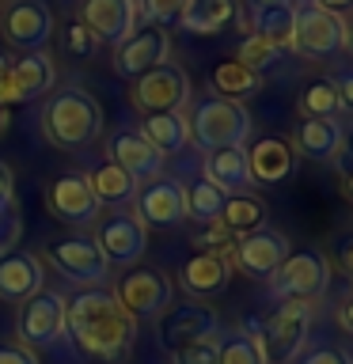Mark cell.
<instances>
[{"instance_id": "1", "label": "cell", "mask_w": 353, "mask_h": 364, "mask_svg": "<svg viewBox=\"0 0 353 364\" xmlns=\"http://www.w3.org/2000/svg\"><path fill=\"white\" fill-rule=\"evenodd\" d=\"M65 334L76 341L80 353L114 364L133 349L137 318L122 311L114 292H107L102 284H91V289H80L65 300Z\"/></svg>"}, {"instance_id": "2", "label": "cell", "mask_w": 353, "mask_h": 364, "mask_svg": "<svg viewBox=\"0 0 353 364\" xmlns=\"http://www.w3.org/2000/svg\"><path fill=\"white\" fill-rule=\"evenodd\" d=\"M42 133L46 141L57 148H88L99 141L102 133V107L95 95H88L84 87H65L53 91L42 107Z\"/></svg>"}, {"instance_id": "3", "label": "cell", "mask_w": 353, "mask_h": 364, "mask_svg": "<svg viewBox=\"0 0 353 364\" xmlns=\"http://www.w3.org/2000/svg\"><path fill=\"white\" fill-rule=\"evenodd\" d=\"M243 330L258 338L266 360H296L307 346V334H312V304H300V300H281L273 304L266 315L251 318L243 323Z\"/></svg>"}, {"instance_id": "4", "label": "cell", "mask_w": 353, "mask_h": 364, "mask_svg": "<svg viewBox=\"0 0 353 364\" xmlns=\"http://www.w3.org/2000/svg\"><path fill=\"white\" fill-rule=\"evenodd\" d=\"M190 141L194 148L201 152H216V148H232V144H243L251 136V114L243 102H232V99H221V95H205L194 102L190 110Z\"/></svg>"}, {"instance_id": "5", "label": "cell", "mask_w": 353, "mask_h": 364, "mask_svg": "<svg viewBox=\"0 0 353 364\" xmlns=\"http://www.w3.org/2000/svg\"><path fill=\"white\" fill-rule=\"evenodd\" d=\"M270 292L278 300H300L315 304L330 289V262L323 250H296L270 273Z\"/></svg>"}, {"instance_id": "6", "label": "cell", "mask_w": 353, "mask_h": 364, "mask_svg": "<svg viewBox=\"0 0 353 364\" xmlns=\"http://www.w3.org/2000/svg\"><path fill=\"white\" fill-rule=\"evenodd\" d=\"M16 334L19 346L34 349H53L65 338V296L53 289H38L34 296L19 304L16 315Z\"/></svg>"}, {"instance_id": "7", "label": "cell", "mask_w": 353, "mask_h": 364, "mask_svg": "<svg viewBox=\"0 0 353 364\" xmlns=\"http://www.w3.org/2000/svg\"><path fill=\"white\" fill-rule=\"evenodd\" d=\"M342 46H346V23L338 16L315 8L312 0L296 8V27H293L289 50L304 53V57H319V61H330V57L342 53Z\"/></svg>"}, {"instance_id": "8", "label": "cell", "mask_w": 353, "mask_h": 364, "mask_svg": "<svg viewBox=\"0 0 353 364\" xmlns=\"http://www.w3.org/2000/svg\"><path fill=\"white\" fill-rule=\"evenodd\" d=\"M171 296L175 289H171L167 273L159 269H130L114 284V300L130 318H159L171 307Z\"/></svg>"}, {"instance_id": "9", "label": "cell", "mask_w": 353, "mask_h": 364, "mask_svg": "<svg viewBox=\"0 0 353 364\" xmlns=\"http://www.w3.org/2000/svg\"><path fill=\"white\" fill-rule=\"evenodd\" d=\"M95 247L102 250L107 262L133 266V262L144 255V247H148V228L137 220V213H125V209L102 213L99 228H95Z\"/></svg>"}, {"instance_id": "10", "label": "cell", "mask_w": 353, "mask_h": 364, "mask_svg": "<svg viewBox=\"0 0 353 364\" xmlns=\"http://www.w3.org/2000/svg\"><path fill=\"white\" fill-rule=\"evenodd\" d=\"M0 34H4L8 46L16 50H42L53 34V11L42 4V0H11V4L0 11Z\"/></svg>"}, {"instance_id": "11", "label": "cell", "mask_w": 353, "mask_h": 364, "mask_svg": "<svg viewBox=\"0 0 353 364\" xmlns=\"http://www.w3.org/2000/svg\"><path fill=\"white\" fill-rule=\"evenodd\" d=\"M289 255H293L289 235H285L281 228L262 224V228H255V232H247V235H236L232 255L228 258H232L243 273H251V277H270Z\"/></svg>"}, {"instance_id": "12", "label": "cell", "mask_w": 353, "mask_h": 364, "mask_svg": "<svg viewBox=\"0 0 353 364\" xmlns=\"http://www.w3.org/2000/svg\"><path fill=\"white\" fill-rule=\"evenodd\" d=\"M221 330V318H216L213 307H205L198 300H186V304H171L164 315L156 318V334L167 349H179V346H190V341H205V338H216Z\"/></svg>"}, {"instance_id": "13", "label": "cell", "mask_w": 353, "mask_h": 364, "mask_svg": "<svg viewBox=\"0 0 353 364\" xmlns=\"http://www.w3.org/2000/svg\"><path fill=\"white\" fill-rule=\"evenodd\" d=\"M46 258L53 262V269L61 273V277L84 284V289H91V284H102V277H107L110 262L102 258V250L95 247V239H57V243L46 247Z\"/></svg>"}, {"instance_id": "14", "label": "cell", "mask_w": 353, "mask_h": 364, "mask_svg": "<svg viewBox=\"0 0 353 364\" xmlns=\"http://www.w3.org/2000/svg\"><path fill=\"white\" fill-rule=\"evenodd\" d=\"M133 205L144 228H179L186 220V190L179 178H148V186H137Z\"/></svg>"}, {"instance_id": "15", "label": "cell", "mask_w": 353, "mask_h": 364, "mask_svg": "<svg viewBox=\"0 0 353 364\" xmlns=\"http://www.w3.org/2000/svg\"><path fill=\"white\" fill-rule=\"evenodd\" d=\"M46 205L50 213L57 216L61 224H73V228H84L91 220H99L102 205L95 201V193L88 186V175L80 171H65L50 182V193H46Z\"/></svg>"}, {"instance_id": "16", "label": "cell", "mask_w": 353, "mask_h": 364, "mask_svg": "<svg viewBox=\"0 0 353 364\" xmlns=\"http://www.w3.org/2000/svg\"><path fill=\"white\" fill-rule=\"evenodd\" d=\"M137 16H141L137 0H84L80 4V23L95 34L99 46H114V50L137 31Z\"/></svg>"}, {"instance_id": "17", "label": "cell", "mask_w": 353, "mask_h": 364, "mask_svg": "<svg viewBox=\"0 0 353 364\" xmlns=\"http://www.w3.org/2000/svg\"><path fill=\"white\" fill-rule=\"evenodd\" d=\"M186 99H190V80L179 65H159L152 73L137 76V84H133V102L144 114L179 110Z\"/></svg>"}, {"instance_id": "18", "label": "cell", "mask_w": 353, "mask_h": 364, "mask_svg": "<svg viewBox=\"0 0 353 364\" xmlns=\"http://www.w3.org/2000/svg\"><path fill=\"white\" fill-rule=\"evenodd\" d=\"M167 53H171V38H167L164 27L137 31L114 50V73L125 76V80H137V76L152 73L159 65H167Z\"/></svg>"}, {"instance_id": "19", "label": "cell", "mask_w": 353, "mask_h": 364, "mask_svg": "<svg viewBox=\"0 0 353 364\" xmlns=\"http://www.w3.org/2000/svg\"><path fill=\"white\" fill-rule=\"evenodd\" d=\"M53 84H57V68H53L50 57H46L42 50L23 53L19 61H11L4 107H16V102H34V99H42Z\"/></svg>"}, {"instance_id": "20", "label": "cell", "mask_w": 353, "mask_h": 364, "mask_svg": "<svg viewBox=\"0 0 353 364\" xmlns=\"http://www.w3.org/2000/svg\"><path fill=\"white\" fill-rule=\"evenodd\" d=\"M232 281V258L213 255V250H198L182 262V289L190 300H213L221 296Z\"/></svg>"}, {"instance_id": "21", "label": "cell", "mask_w": 353, "mask_h": 364, "mask_svg": "<svg viewBox=\"0 0 353 364\" xmlns=\"http://www.w3.org/2000/svg\"><path fill=\"white\" fill-rule=\"evenodd\" d=\"M247 167H251V182H255V186H273V182L293 175L296 152H293V144L285 141V136L266 133V136H258V141H251Z\"/></svg>"}, {"instance_id": "22", "label": "cell", "mask_w": 353, "mask_h": 364, "mask_svg": "<svg viewBox=\"0 0 353 364\" xmlns=\"http://www.w3.org/2000/svg\"><path fill=\"white\" fill-rule=\"evenodd\" d=\"M107 152H110V159L130 178H137V182L159 178V164H164V156H159L156 148L144 141L141 129H118V133H110Z\"/></svg>"}, {"instance_id": "23", "label": "cell", "mask_w": 353, "mask_h": 364, "mask_svg": "<svg viewBox=\"0 0 353 364\" xmlns=\"http://www.w3.org/2000/svg\"><path fill=\"white\" fill-rule=\"evenodd\" d=\"M42 284V262L31 250H4L0 255V300L8 304H23L27 296H34Z\"/></svg>"}, {"instance_id": "24", "label": "cell", "mask_w": 353, "mask_h": 364, "mask_svg": "<svg viewBox=\"0 0 353 364\" xmlns=\"http://www.w3.org/2000/svg\"><path fill=\"white\" fill-rule=\"evenodd\" d=\"M205 182H213L221 193H247V186H255L247 167V144L205 152Z\"/></svg>"}, {"instance_id": "25", "label": "cell", "mask_w": 353, "mask_h": 364, "mask_svg": "<svg viewBox=\"0 0 353 364\" xmlns=\"http://www.w3.org/2000/svg\"><path fill=\"white\" fill-rule=\"evenodd\" d=\"M239 0H182L179 27L186 34H221L228 23H236Z\"/></svg>"}, {"instance_id": "26", "label": "cell", "mask_w": 353, "mask_h": 364, "mask_svg": "<svg viewBox=\"0 0 353 364\" xmlns=\"http://www.w3.org/2000/svg\"><path fill=\"white\" fill-rule=\"evenodd\" d=\"M293 152L315 159V164H330V159L342 152V125L327 122V118H304L296 125Z\"/></svg>"}, {"instance_id": "27", "label": "cell", "mask_w": 353, "mask_h": 364, "mask_svg": "<svg viewBox=\"0 0 353 364\" xmlns=\"http://www.w3.org/2000/svg\"><path fill=\"white\" fill-rule=\"evenodd\" d=\"M88 186L95 193V201L110 205V209H125L137 198V178L125 175L114 159H102V164H95L88 171Z\"/></svg>"}, {"instance_id": "28", "label": "cell", "mask_w": 353, "mask_h": 364, "mask_svg": "<svg viewBox=\"0 0 353 364\" xmlns=\"http://www.w3.org/2000/svg\"><path fill=\"white\" fill-rule=\"evenodd\" d=\"M144 141L156 148L159 156L182 152L190 144V125L182 110H164V114H144Z\"/></svg>"}, {"instance_id": "29", "label": "cell", "mask_w": 353, "mask_h": 364, "mask_svg": "<svg viewBox=\"0 0 353 364\" xmlns=\"http://www.w3.org/2000/svg\"><path fill=\"white\" fill-rule=\"evenodd\" d=\"M266 216H270L266 201H258L255 193H228L216 224H221L228 235H247V232H255V228L266 224Z\"/></svg>"}, {"instance_id": "30", "label": "cell", "mask_w": 353, "mask_h": 364, "mask_svg": "<svg viewBox=\"0 0 353 364\" xmlns=\"http://www.w3.org/2000/svg\"><path fill=\"white\" fill-rule=\"evenodd\" d=\"M251 27H255L251 34H258V38L289 50L293 27H296V4H258L251 11Z\"/></svg>"}, {"instance_id": "31", "label": "cell", "mask_w": 353, "mask_h": 364, "mask_svg": "<svg viewBox=\"0 0 353 364\" xmlns=\"http://www.w3.org/2000/svg\"><path fill=\"white\" fill-rule=\"evenodd\" d=\"M209 84H213V95L232 99V102H243V99H251V95L262 87V76L251 73V68L239 65V61H221V65L213 68Z\"/></svg>"}, {"instance_id": "32", "label": "cell", "mask_w": 353, "mask_h": 364, "mask_svg": "<svg viewBox=\"0 0 353 364\" xmlns=\"http://www.w3.org/2000/svg\"><path fill=\"white\" fill-rule=\"evenodd\" d=\"M216 357H221V364H270L262 346H258V338L243 326L216 330Z\"/></svg>"}, {"instance_id": "33", "label": "cell", "mask_w": 353, "mask_h": 364, "mask_svg": "<svg viewBox=\"0 0 353 364\" xmlns=\"http://www.w3.org/2000/svg\"><path fill=\"white\" fill-rule=\"evenodd\" d=\"M300 114H304V118H327V122H334L338 114H342V99H338L334 80H330V76L312 80V84L300 91Z\"/></svg>"}, {"instance_id": "34", "label": "cell", "mask_w": 353, "mask_h": 364, "mask_svg": "<svg viewBox=\"0 0 353 364\" xmlns=\"http://www.w3.org/2000/svg\"><path fill=\"white\" fill-rule=\"evenodd\" d=\"M182 190H186V216H190V220L213 224L216 216H221L228 193H221V190L213 186V182L198 178V182H190V186H182Z\"/></svg>"}, {"instance_id": "35", "label": "cell", "mask_w": 353, "mask_h": 364, "mask_svg": "<svg viewBox=\"0 0 353 364\" xmlns=\"http://www.w3.org/2000/svg\"><path fill=\"white\" fill-rule=\"evenodd\" d=\"M281 57V46H273V42H266V38H258V34H247L243 42H239V53H236V61L239 65H247L251 73H266V68L273 65Z\"/></svg>"}, {"instance_id": "36", "label": "cell", "mask_w": 353, "mask_h": 364, "mask_svg": "<svg viewBox=\"0 0 353 364\" xmlns=\"http://www.w3.org/2000/svg\"><path fill=\"white\" fill-rule=\"evenodd\" d=\"M171 364H221V357H216V338L190 341V346L171 349Z\"/></svg>"}, {"instance_id": "37", "label": "cell", "mask_w": 353, "mask_h": 364, "mask_svg": "<svg viewBox=\"0 0 353 364\" xmlns=\"http://www.w3.org/2000/svg\"><path fill=\"white\" fill-rule=\"evenodd\" d=\"M141 16L152 23V27H167V23H175L179 19V11H182V0H141Z\"/></svg>"}, {"instance_id": "38", "label": "cell", "mask_w": 353, "mask_h": 364, "mask_svg": "<svg viewBox=\"0 0 353 364\" xmlns=\"http://www.w3.org/2000/svg\"><path fill=\"white\" fill-rule=\"evenodd\" d=\"M65 50L73 53V57H91L99 50V42H95V34H91L80 19L68 23V31H65Z\"/></svg>"}, {"instance_id": "39", "label": "cell", "mask_w": 353, "mask_h": 364, "mask_svg": "<svg viewBox=\"0 0 353 364\" xmlns=\"http://www.w3.org/2000/svg\"><path fill=\"white\" fill-rule=\"evenodd\" d=\"M198 243H201V250H213V255H232V243H236V235H228L221 224H205L201 228V235H198Z\"/></svg>"}, {"instance_id": "40", "label": "cell", "mask_w": 353, "mask_h": 364, "mask_svg": "<svg viewBox=\"0 0 353 364\" xmlns=\"http://www.w3.org/2000/svg\"><path fill=\"white\" fill-rule=\"evenodd\" d=\"M296 364H353V357L346 349H338V346H315V349L300 353Z\"/></svg>"}, {"instance_id": "41", "label": "cell", "mask_w": 353, "mask_h": 364, "mask_svg": "<svg viewBox=\"0 0 353 364\" xmlns=\"http://www.w3.org/2000/svg\"><path fill=\"white\" fill-rule=\"evenodd\" d=\"M16 239H19V213L8 205V209H0V255L16 247Z\"/></svg>"}, {"instance_id": "42", "label": "cell", "mask_w": 353, "mask_h": 364, "mask_svg": "<svg viewBox=\"0 0 353 364\" xmlns=\"http://www.w3.org/2000/svg\"><path fill=\"white\" fill-rule=\"evenodd\" d=\"M334 80V87H338V99H342V110H349L353 114V65L349 68H342L338 76H330Z\"/></svg>"}, {"instance_id": "43", "label": "cell", "mask_w": 353, "mask_h": 364, "mask_svg": "<svg viewBox=\"0 0 353 364\" xmlns=\"http://www.w3.org/2000/svg\"><path fill=\"white\" fill-rule=\"evenodd\" d=\"M0 364H38V357L27 349V346H0Z\"/></svg>"}, {"instance_id": "44", "label": "cell", "mask_w": 353, "mask_h": 364, "mask_svg": "<svg viewBox=\"0 0 353 364\" xmlns=\"http://www.w3.org/2000/svg\"><path fill=\"white\" fill-rule=\"evenodd\" d=\"M338 266H342V273L353 277V232L338 239Z\"/></svg>"}, {"instance_id": "45", "label": "cell", "mask_w": 353, "mask_h": 364, "mask_svg": "<svg viewBox=\"0 0 353 364\" xmlns=\"http://www.w3.org/2000/svg\"><path fill=\"white\" fill-rule=\"evenodd\" d=\"M334 164L342 171V190H346V198L353 201V159L349 156H334Z\"/></svg>"}, {"instance_id": "46", "label": "cell", "mask_w": 353, "mask_h": 364, "mask_svg": "<svg viewBox=\"0 0 353 364\" xmlns=\"http://www.w3.org/2000/svg\"><path fill=\"white\" fill-rule=\"evenodd\" d=\"M315 8H323V11H330V16H346V11H353V0H312Z\"/></svg>"}, {"instance_id": "47", "label": "cell", "mask_w": 353, "mask_h": 364, "mask_svg": "<svg viewBox=\"0 0 353 364\" xmlns=\"http://www.w3.org/2000/svg\"><path fill=\"white\" fill-rule=\"evenodd\" d=\"M11 205V171L8 164H0V209H8Z\"/></svg>"}, {"instance_id": "48", "label": "cell", "mask_w": 353, "mask_h": 364, "mask_svg": "<svg viewBox=\"0 0 353 364\" xmlns=\"http://www.w3.org/2000/svg\"><path fill=\"white\" fill-rule=\"evenodd\" d=\"M338 323H342V330H349L353 334V292L342 300V307H338Z\"/></svg>"}, {"instance_id": "49", "label": "cell", "mask_w": 353, "mask_h": 364, "mask_svg": "<svg viewBox=\"0 0 353 364\" xmlns=\"http://www.w3.org/2000/svg\"><path fill=\"white\" fill-rule=\"evenodd\" d=\"M8 73H11V61L0 53V107H4V95H8Z\"/></svg>"}, {"instance_id": "50", "label": "cell", "mask_w": 353, "mask_h": 364, "mask_svg": "<svg viewBox=\"0 0 353 364\" xmlns=\"http://www.w3.org/2000/svg\"><path fill=\"white\" fill-rule=\"evenodd\" d=\"M342 156H349V159H353V129H349V133H342Z\"/></svg>"}, {"instance_id": "51", "label": "cell", "mask_w": 353, "mask_h": 364, "mask_svg": "<svg viewBox=\"0 0 353 364\" xmlns=\"http://www.w3.org/2000/svg\"><path fill=\"white\" fill-rule=\"evenodd\" d=\"M342 50H349V57H353V19L346 23V46H342Z\"/></svg>"}, {"instance_id": "52", "label": "cell", "mask_w": 353, "mask_h": 364, "mask_svg": "<svg viewBox=\"0 0 353 364\" xmlns=\"http://www.w3.org/2000/svg\"><path fill=\"white\" fill-rule=\"evenodd\" d=\"M247 4L258 8V4H293V0H247Z\"/></svg>"}, {"instance_id": "53", "label": "cell", "mask_w": 353, "mask_h": 364, "mask_svg": "<svg viewBox=\"0 0 353 364\" xmlns=\"http://www.w3.org/2000/svg\"><path fill=\"white\" fill-rule=\"evenodd\" d=\"M4 125H8V107H0V133H4Z\"/></svg>"}]
</instances>
